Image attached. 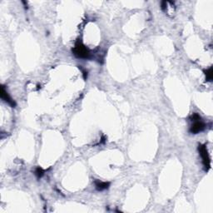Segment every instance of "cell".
<instances>
[{
    "mask_svg": "<svg viewBox=\"0 0 213 213\" xmlns=\"http://www.w3.org/2000/svg\"><path fill=\"white\" fill-rule=\"evenodd\" d=\"M73 53L78 58L88 59V58H90V57H91V53H90L89 49L80 40H78L76 43V44L73 48Z\"/></svg>",
    "mask_w": 213,
    "mask_h": 213,
    "instance_id": "obj_1",
    "label": "cell"
},
{
    "mask_svg": "<svg viewBox=\"0 0 213 213\" xmlns=\"http://www.w3.org/2000/svg\"><path fill=\"white\" fill-rule=\"evenodd\" d=\"M198 151L200 155H201V158H202V163H203V165H204L205 171H207H207H209V169L211 168V160L206 145L200 144L198 147Z\"/></svg>",
    "mask_w": 213,
    "mask_h": 213,
    "instance_id": "obj_2",
    "label": "cell"
},
{
    "mask_svg": "<svg viewBox=\"0 0 213 213\" xmlns=\"http://www.w3.org/2000/svg\"><path fill=\"white\" fill-rule=\"evenodd\" d=\"M205 127H206V124L201 120L195 121L190 128V132L192 134H197V133H201L204 130Z\"/></svg>",
    "mask_w": 213,
    "mask_h": 213,
    "instance_id": "obj_3",
    "label": "cell"
},
{
    "mask_svg": "<svg viewBox=\"0 0 213 213\" xmlns=\"http://www.w3.org/2000/svg\"><path fill=\"white\" fill-rule=\"evenodd\" d=\"M1 98H2L4 102H6L7 103L9 104L12 107H15V106H16L15 102L13 100L12 98L9 96L8 92H7L6 90H5V88H4V86L1 87Z\"/></svg>",
    "mask_w": 213,
    "mask_h": 213,
    "instance_id": "obj_4",
    "label": "cell"
},
{
    "mask_svg": "<svg viewBox=\"0 0 213 213\" xmlns=\"http://www.w3.org/2000/svg\"><path fill=\"white\" fill-rule=\"evenodd\" d=\"M95 186H96V189L101 192L103 190L107 189L110 186L109 182H106V181H95Z\"/></svg>",
    "mask_w": 213,
    "mask_h": 213,
    "instance_id": "obj_5",
    "label": "cell"
},
{
    "mask_svg": "<svg viewBox=\"0 0 213 213\" xmlns=\"http://www.w3.org/2000/svg\"><path fill=\"white\" fill-rule=\"evenodd\" d=\"M204 73H205V75H206V80L208 81V82L212 81V78H213L212 68H210L209 69H207V70L204 71Z\"/></svg>",
    "mask_w": 213,
    "mask_h": 213,
    "instance_id": "obj_6",
    "label": "cell"
},
{
    "mask_svg": "<svg viewBox=\"0 0 213 213\" xmlns=\"http://www.w3.org/2000/svg\"><path fill=\"white\" fill-rule=\"evenodd\" d=\"M34 174L36 175V177L38 178H41L43 176V174H44V171H43V169L39 166V167H37V168L35 169Z\"/></svg>",
    "mask_w": 213,
    "mask_h": 213,
    "instance_id": "obj_7",
    "label": "cell"
},
{
    "mask_svg": "<svg viewBox=\"0 0 213 213\" xmlns=\"http://www.w3.org/2000/svg\"><path fill=\"white\" fill-rule=\"evenodd\" d=\"M191 120L192 121H198V120H201V117L197 113H193L192 115L191 116Z\"/></svg>",
    "mask_w": 213,
    "mask_h": 213,
    "instance_id": "obj_8",
    "label": "cell"
},
{
    "mask_svg": "<svg viewBox=\"0 0 213 213\" xmlns=\"http://www.w3.org/2000/svg\"><path fill=\"white\" fill-rule=\"evenodd\" d=\"M161 4H162V9H163V10H165V9H166V1H163Z\"/></svg>",
    "mask_w": 213,
    "mask_h": 213,
    "instance_id": "obj_9",
    "label": "cell"
}]
</instances>
